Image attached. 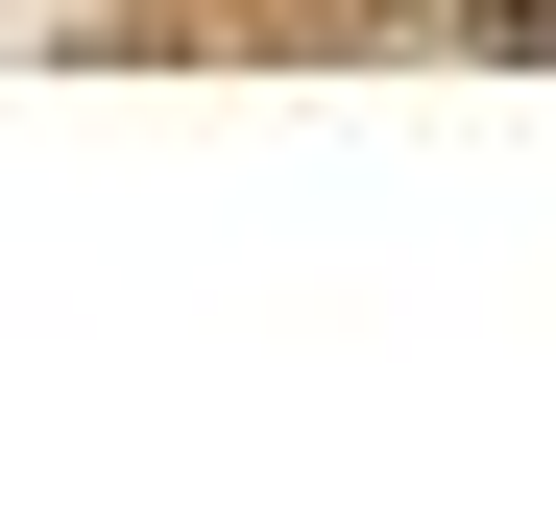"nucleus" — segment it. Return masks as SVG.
I'll return each mask as SVG.
<instances>
[{
    "mask_svg": "<svg viewBox=\"0 0 556 532\" xmlns=\"http://www.w3.org/2000/svg\"><path fill=\"white\" fill-rule=\"evenodd\" d=\"M242 25H363V0H242Z\"/></svg>",
    "mask_w": 556,
    "mask_h": 532,
    "instance_id": "nucleus-2",
    "label": "nucleus"
},
{
    "mask_svg": "<svg viewBox=\"0 0 556 532\" xmlns=\"http://www.w3.org/2000/svg\"><path fill=\"white\" fill-rule=\"evenodd\" d=\"M459 49H556V0H459Z\"/></svg>",
    "mask_w": 556,
    "mask_h": 532,
    "instance_id": "nucleus-1",
    "label": "nucleus"
}]
</instances>
